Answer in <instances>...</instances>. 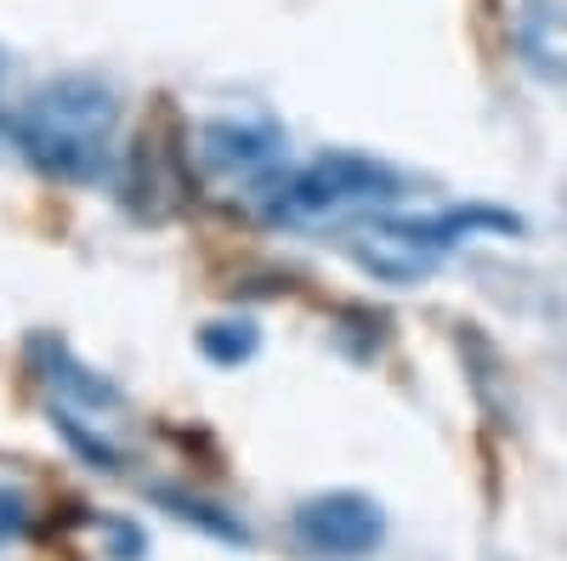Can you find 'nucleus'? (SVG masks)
<instances>
[{"label":"nucleus","mask_w":567,"mask_h":561,"mask_svg":"<svg viewBox=\"0 0 567 561\" xmlns=\"http://www.w3.org/2000/svg\"><path fill=\"white\" fill-rule=\"evenodd\" d=\"M120 120V97L103 80H52L40 97L18 114L12 136H18V154L45 170V176H63V181H91L109 159V136Z\"/></svg>","instance_id":"nucleus-1"},{"label":"nucleus","mask_w":567,"mask_h":561,"mask_svg":"<svg viewBox=\"0 0 567 561\" xmlns=\"http://www.w3.org/2000/svg\"><path fill=\"white\" fill-rule=\"evenodd\" d=\"M392 194H403V176L386 170L381 159L323 154L272 194V216L278 221H307V216H323L336 205H369V199H392Z\"/></svg>","instance_id":"nucleus-2"},{"label":"nucleus","mask_w":567,"mask_h":561,"mask_svg":"<svg viewBox=\"0 0 567 561\" xmlns=\"http://www.w3.org/2000/svg\"><path fill=\"white\" fill-rule=\"evenodd\" d=\"M296 533L318 550V555H336V561H363L381 550L386 539V510L374 505L369 494H318L296 510Z\"/></svg>","instance_id":"nucleus-3"},{"label":"nucleus","mask_w":567,"mask_h":561,"mask_svg":"<svg viewBox=\"0 0 567 561\" xmlns=\"http://www.w3.org/2000/svg\"><path fill=\"white\" fill-rule=\"evenodd\" d=\"M449 239L437 221H381V227H363L358 232V267L374 272L381 284H414V278H425L437 261H443Z\"/></svg>","instance_id":"nucleus-4"},{"label":"nucleus","mask_w":567,"mask_h":561,"mask_svg":"<svg viewBox=\"0 0 567 561\" xmlns=\"http://www.w3.org/2000/svg\"><path fill=\"white\" fill-rule=\"evenodd\" d=\"M199 159L216 176H267L284 159V131L267 120H210L199 131Z\"/></svg>","instance_id":"nucleus-5"},{"label":"nucleus","mask_w":567,"mask_h":561,"mask_svg":"<svg viewBox=\"0 0 567 561\" xmlns=\"http://www.w3.org/2000/svg\"><path fill=\"white\" fill-rule=\"evenodd\" d=\"M516 45L523 58L550 74V80H567V12L556 0H523V18H516Z\"/></svg>","instance_id":"nucleus-6"},{"label":"nucleus","mask_w":567,"mask_h":561,"mask_svg":"<svg viewBox=\"0 0 567 561\" xmlns=\"http://www.w3.org/2000/svg\"><path fill=\"white\" fill-rule=\"evenodd\" d=\"M199 341H205V357H216V363H245L261 346V330L250 318H221V323H210Z\"/></svg>","instance_id":"nucleus-7"},{"label":"nucleus","mask_w":567,"mask_h":561,"mask_svg":"<svg viewBox=\"0 0 567 561\" xmlns=\"http://www.w3.org/2000/svg\"><path fill=\"white\" fill-rule=\"evenodd\" d=\"M18 528H23V499L0 488V539H7V533H18Z\"/></svg>","instance_id":"nucleus-8"}]
</instances>
